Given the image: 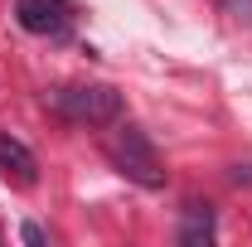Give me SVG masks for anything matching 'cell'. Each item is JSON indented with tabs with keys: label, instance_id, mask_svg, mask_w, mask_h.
Returning a JSON list of instances; mask_svg holds the SVG:
<instances>
[{
	"label": "cell",
	"instance_id": "6da1fadb",
	"mask_svg": "<svg viewBox=\"0 0 252 247\" xmlns=\"http://www.w3.org/2000/svg\"><path fill=\"white\" fill-rule=\"evenodd\" d=\"M107 160L117 165V175H126L141 189H165V160H160L156 141L131 122H117V131L107 136Z\"/></svg>",
	"mask_w": 252,
	"mask_h": 247
},
{
	"label": "cell",
	"instance_id": "3957f363",
	"mask_svg": "<svg viewBox=\"0 0 252 247\" xmlns=\"http://www.w3.org/2000/svg\"><path fill=\"white\" fill-rule=\"evenodd\" d=\"M15 20L30 34H68V5L63 0H15Z\"/></svg>",
	"mask_w": 252,
	"mask_h": 247
},
{
	"label": "cell",
	"instance_id": "5b68a950",
	"mask_svg": "<svg viewBox=\"0 0 252 247\" xmlns=\"http://www.w3.org/2000/svg\"><path fill=\"white\" fill-rule=\"evenodd\" d=\"M214 209L209 204H189L185 209V223H180V243L185 247H204V243H214Z\"/></svg>",
	"mask_w": 252,
	"mask_h": 247
},
{
	"label": "cell",
	"instance_id": "7a4b0ae2",
	"mask_svg": "<svg viewBox=\"0 0 252 247\" xmlns=\"http://www.w3.org/2000/svg\"><path fill=\"white\" fill-rule=\"evenodd\" d=\"M49 107L59 117H68V122H83V126L122 122V93L107 88V83H68V88H54Z\"/></svg>",
	"mask_w": 252,
	"mask_h": 247
},
{
	"label": "cell",
	"instance_id": "277c9868",
	"mask_svg": "<svg viewBox=\"0 0 252 247\" xmlns=\"http://www.w3.org/2000/svg\"><path fill=\"white\" fill-rule=\"evenodd\" d=\"M0 175L5 180H15L20 189H34L39 185V160L25 141H15V136H0Z\"/></svg>",
	"mask_w": 252,
	"mask_h": 247
}]
</instances>
